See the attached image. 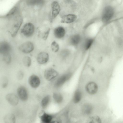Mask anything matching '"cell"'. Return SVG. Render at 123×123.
I'll list each match as a JSON object with an SVG mask.
<instances>
[{
    "instance_id": "4316f807",
    "label": "cell",
    "mask_w": 123,
    "mask_h": 123,
    "mask_svg": "<svg viewBox=\"0 0 123 123\" xmlns=\"http://www.w3.org/2000/svg\"><path fill=\"white\" fill-rule=\"evenodd\" d=\"M3 59L7 63H9L11 60V56L9 54L3 55Z\"/></svg>"
},
{
    "instance_id": "8fae6325",
    "label": "cell",
    "mask_w": 123,
    "mask_h": 123,
    "mask_svg": "<svg viewBox=\"0 0 123 123\" xmlns=\"http://www.w3.org/2000/svg\"><path fill=\"white\" fill-rule=\"evenodd\" d=\"M49 55L48 54L45 52H42L38 55L37 60L39 63L43 64L46 63L48 60Z\"/></svg>"
},
{
    "instance_id": "44dd1931",
    "label": "cell",
    "mask_w": 123,
    "mask_h": 123,
    "mask_svg": "<svg viewBox=\"0 0 123 123\" xmlns=\"http://www.w3.org/2000/svg\"><path fill=\"white\" fill-rule=\"evenodd\" d=\"M80 40V36L78 34H76L72 36L71 38L70 41L72 45H76L79 43Z\"/></svg>"
},
{
    "instance_id": "8992f818",
    "label": "cell",
    "mask_w": 123,
    "mask_h": 123,
    "mask_svg": "<svg viewBox=\"0 0 123 123\" xmlns=\"http://www.w3.org/2000/svg\"><path fill=\"white\" fill-rule=\"evenodd\" d=\"M34 48L33 44L30 42H27L22 44L19 47L20 50L25 53H29L33 50Z\"/></svg>"
},
{
    "instance_id": "7402d4cb",
    "label": "cell",
    "mask_w": 123,
    "mask_h": 123,
    "mask_svg": "<svg viewBox=\"0 0 123 123\" xmlns=\"http://www.w3.org/2000/svg\"><path fill=\"white\" fill-rule=\"evenodd\" d=\"M50 97L47 95L41 101V106L44 109L46 108L49 104L50 100Z\"/></svg>"
},
{
    "instance_id": "d6986e66",
    "label": "cell",
    "mask_w": 123,
    "mask_h": 123,
    "mask_svg": "<svg viewBox=\"0 0 123 123\" xmlns=\"http://www.w3.org/2000/svg\"><path fill=\"white\" fill-rule=\"evenodd\" d=\"M4 120L6 123H13L15 122V118L13 115L9 114H7L5 117Z\"/></svg>"
},
{
    "instance_id": "484cf974",
    "label": "cell",
    "mask_w": 123,
    "mask_h": 123,
    "mask_svg": "<svg viewBox=\"0 0 123 123\" xmlns=\"http://www.w3.org/2000/svg\"><path fill=\"white\" fill-rule=\"evenodd\" d=\"M51 48L52 51L55 52H57L59 49V46L58 43L55 41H54L51 45Z\"/></svg>"
},
{
    "instance_id": "83f0119b",
    "label": "cell",
    "mask_w": 123,
    "mask_h": 123,
    "mask_svg": "<svg viewBox=\"0 0 123 123\" xmlns=\"http://www.w3.org/2000/svg\"><path fill=\"white\" fill-rule=\"evenodd\" d=\"M91 120L93 122L96 123H101V120L100 118L98 116H95L92 117Z\"/></svg>"
},
{
    "instance_id": "1f68e13d",
    "label": "cell",
    "mask_w": 123,
    "mask_h": 123,
    "mask_svg": "<svg viewBox=\"0 0 123 123\" xmlns=\"http://www.w3.org/2000/svg\"><path fill=\"white\" fill-rule=\"evenodd\" d=\"M7 84L6 83H5L3 85V87L4 88L5 87L7 86Z\"/></svg>"
},
{
    "instance_id": "5bb4252c",
    "label": "cell",
    "mask_w": 123,
    "mask_h": 123,
    "mask_svg": "<svg viewBox=\"0 0 123 123\" xmlns=\"http://www.w3.org/2000/svg\"><path fill=\"white\" fill-rule=\"evenodd\" d=\"M22 21L21 19L18 20L12 26L10 31L11 35L12 37L15 36L17 34L21 25Z\"/></svg>"
},
{
    "instance_id": "30bf717a",
    "label": "cell",
    "mask_w": 123,
    "mask_h": 123,
    "mask_svg": "<svg viewBox=\"0 0 123 123\" xmlns=\"http://www.w3.org/2000/svg\"><path fill=\"white\" fill-rule=\"evenodd\" d=\"M6 98L7 101L12 105H16L18 103V97L14 94H8L6 95Z\"/></svg>"
},
{
    "instance_id": "ba28073f",
    "label": "cell",
    "mask_w": 123,
    "mask_h": 123,
    "mask_svg": "<svg viewBox=\"0 0 123 123\" xmlns=\"http://www.w3.org/2000/svg\"><path fill=\"white\" fill-rule=\"evenodd\" d=\"M29 82L30 86L32 87L36 88L40 85V79L37 76L33 75L31 76L29 79Z\"/></svg>"
},
{
    "instance_id": "7a4b0ae2",
    "label": "cell",
    "mask_w": 123,
    "mask_h": 123,
    "mask_svg": "<svg viewBox=\"0 0 123 123\" xmlns=\"http://www.w3.org/2000/svg\"><path fill=\"white\" fill-rule=\"evenodd\" d=\"M34 31L33 25L31 23L26 24L22 29L21 32L25 36L29 37L32 36Z\"/></svg>"
},
{
    "instance_id": "cb8c5ba5",
    "label": "cell",
    "mask_w": 123,
    "mask_h": 123,
    "mask_svg": "<svg viewBox=\"0 0 123 123\" xmlns=\"http://www.w3.org/2000/svg\"><path fill=\"white\" fill-rule=\"evenodd\" d=\"M23 62L25 66L27 67H29L31 64V59L28 56H25L24 58Z\"/></svg>"
},
{
    "instance_id": "d4e9b609",
    "label": "cell",
    "mask_w": 123,
    "mask_h": 123,
    "mask_svg": "<svg viewBox=\"0 0 123 123\" xmlns=\"http://www.w3.org/2000/svg\"><path fill=\"white\" fill-rule=\"evenodd\" d=\"M93 41V40L92 39H87L85 43L84 48L86 50L88 49L91 47Z\"/></svg>"
},
{
    "instance_id": "3957f363",
    "label": "cell",
    "mask_w": 123,
    "mask_h": 123,
    "mask_svg": "<svg viewBox=\"0 0 123 123\" xmlns=\"http://www.w3.org/2000/svg\"><path fill=\"white\" fill-rule=\"evenodd\" d=\"M113 13L114 11L112 7L110 6L106 7L102 14V19L103 21L105 22L109 21L113 16Z\"/></svg>"
},
{
    "instance_id": "9c48e42d",
    "label": "cell",
    "mask_w": 123,
    "mask_h": 123,
    "mask_svg": "<svg viewBox=\"0 0 123 123\" xmlns=\"http://www.w3.org/2000/svg\"><path fill=\"white\" fill-rule=\"evenodd\" d=\"M11 48L10 44L6 42H1L0 44V52L3 55L9 54Z\"/></svg>"
},
{
    "instance_id": "4dcf8cb0",
    "label": "cell",
    "mask_w": 123,
    "mask_h": 123,
    "mask_svg": "<svg viewBox=\"0 0 123 123\" xmlns=\"http://www.w3.org/2000/svg\"><path fill=\"white\" fill-rule=\"evenodd\" d=\"M15 10L16 8L15 7L14 8H13L9 13V14L10 15L13 14V13H14V12H15Z\"/></svg>"
},
{
    "instance_id": "7c38bea8",
    "label": "cell",
    "mask_w": 123,
    "mask_h": 123,
    "mask_svg": "<svg viewBox=\"0 0 123 123\" xmlns=\"http://www.w3.org/2000/svg\"><path fill=\"white\" fill-rule=\"evenodd\" d=\"M51 6L52 18H54L59 13L60 11V8L59 4L56 1H54L52 3Z\"/></svg>"
},
{
    "instance_id": "f1b7e54d",
    "label": "cell",
    "mask_w": 123,
    "mask_h": 123,
    "mask_svg": "<svg viewBox=\"0 0 123 123\" xmlns=\"http://www.w3.org/2000/svg\"><path fill=\"white\" fill-rule=\"evenodd\" d=\"M49 29H48L43 33L42 36V38L43 39L45 40L47 39L49 34Z\"/></svg>"
},
{
    "instance_id": "4fadbf2b",
    "label": "cell",
    "mask_w": 123,
    "mask_h": 123,
    "mask_svg": "<svg viewBox=\"0 0 123 123\" xmlns=\"http://www.w3.org/2000/svg\"><path fill=\"white\" fill-rule=\"evenodd\" d=\"M77 18L76 15L74 14H68L62 17L61 22L66 23H71L74 22L76 19Z\"/></svg>"
},
{
    "instance_id": "9a60e30c",
    "label": "cell",
    "mask_w": 123,
    "mask_h": 123,
    "mask_svg": "<svg viewBox=\"0 0 123 123\" xmlns=\"http://www.w3.org/2000/svg\"><path fill=\"white\" fill-rule=\"evenodd\" d=\"M82 93L79 89H77L75 91L73 94L72 98L73 102L75 104L79 103L82 100Z\"/></svg>"
},
{
    "instance_id": "f546056e",
    "label": "cell",
    "mask_w": 123,
    "mask_h": 123,
    "mask_svg": "<svg viewBox=\"0 0 123 123\" xmlns=\"http://www.w3.org/2000/svg\"><path fill=\"white\" fill-rule=\"evenodd\" d=\"M23 77V74L21 72H19L18 73L17 76L19 80L22 79Z\"/></svg>"
},
{
    "instance_id": "277c9868",
    "label": "cell",
    "mask_w": 123,
    "mask_h": 123,
    "mask_svg": "<svg viewBox=\"0 0 123 123\" xmlns=\"http://www.w3.org/2000/svg\"><path fill=\"white\" fill-rule=\"evenodd\" d=\"M71 74L70 73L63 74L59 77L57 79L55 83V85L56 87L62 86L70 79Z\"/></svg>"
},
{
    "instance_id": "52a82bcc",
    "label": "cell",
    "mask_w": 123,
    "mask_h": 123,
    "mask_svg": "<svg viewBox=\"0 0 123 123\" xmlns=\"http://www.w3.org/2000/svg\"><path fill=\"white\" fill-rule=\"evenodd\" d=\"M18 95L20 99L24 101H26L28 98V95L26 88L24 86H21L17 89Z\"/></svg>"
},
{
    "instance_id": "ac0fdd59",
    "label": "cell",
    "mask_w": 123,
    "mask_h": 123,
    "mask_svg": "<svg viewBox=\"0 0 123 123\" xmlns=\"http://www.w3.org/2000/svg\"><path fill=\"white\" fill-rule=\"evenodd\" d=\"M42 122L44 123H49L52 121L53 117L50 114L44 112L40 117Z\"/></svg>"
},
{
    "instance_id": "2e32d148",
    "label": "cell",
    "mask_w": 123,
    "mask_h": 123,
    "mask_svg": "<svg viewBox=\"0 0 123 123\" xmlns=\"http://www.w3.org/2000/svg\"><path fill=\"white\" fill-rule=\"evenodd\" d=\"M93 109V107L89 103H86L83 105L82 107V112L84 115H89L92 113Z\"/></svg>"
},
{
    "instance_id": "5b68a950",
    "label": "cell",
    "mask_w": 123,
    "mask_h": 123,
    "mask_svg": "<svg viewBox=\"0 0 123 123\" xmlns=\"http://www.w3.org/2000/svg\"><path fill=\"white\" fill-rule=\"evenodd\" d=\"M58 75L57 72L52 68L46 70L44 72V75L45 79L48 81H50L57 77Z\"/></svg>"
},
{
    "instance_id": "6da1fadb",
    "label": "cell",
    "mask_w": 123,
    "mask_h": 123,
    "mask_svg": "<svg viewBox=\"0 0 123 123\" xmlns=\"http://www.w3.org/2000/svg\"><path fill=\"white\" fill-rule=\"evenodd\" d=\"M85 89L88 93L91 95H93L97 92L98 90V86L95 82L91 81L86 84Z\"/></svg>"
},
{
    "instance_id": "e0dca14e",
    "label": "cell",
    "mask_w": 123,
    "mask_h": 123,
    "mask_svg": "<svg viewBox=\"0 0 123 123\" xmlns=\"http://www.w3.org/2000/svg\"><path fill=\"white\" fill-rule=\"evenodd\" d=\"M54 34L56 38H61L64 36L65 34V30L63 27H58L54 30Z\"/></svg>"
},
{
    "instance_id": "ffe728a7",
    "label": "cell",
    "mask_w": 123,
    "mask_h": 123,
    "mask_svg": "<svg viewBox=\"0 0 123 123\" xmlns=\"http://www.w3.org/2000/svg\"><path fill=\"white\" fill-rule=\"evenodd\" d=\"M53 98L55 101L58 104H60L63 101V97L60 93H55L53 94Z\"/></svg>"
},
{
    "instance_id": "603a6c76",
    "label": "cell",
    "mask_w": 123,
    "mask_h": 123,
    "mask_svg": "<svg viewBox=\"0 0 123 123\" xmlns=\"http://www.w3.org/2000/svg\"><path fill=\"white\" fill-rule=\"evenodd\" d=\"M44 2L43 0H28L27 3L29 5H33L41 4Z\"/></svg>"
}]
</instances>
